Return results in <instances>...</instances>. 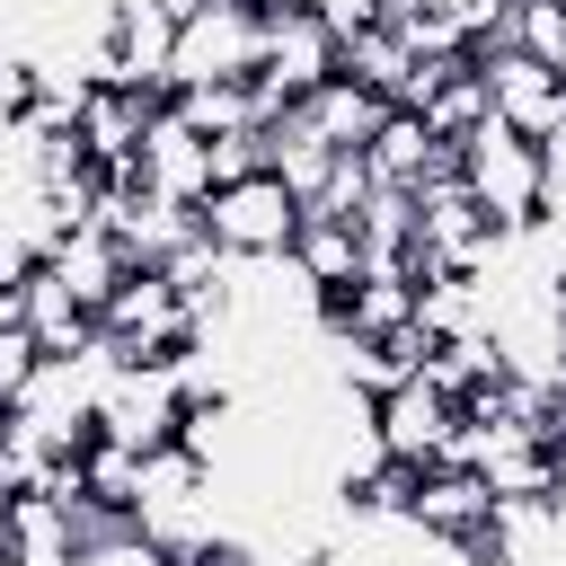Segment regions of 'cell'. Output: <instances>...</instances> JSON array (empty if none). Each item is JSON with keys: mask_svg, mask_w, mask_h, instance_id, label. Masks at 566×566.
Instances as JSON below:
<instances>
[{"mask_svg": "<svg viewBox=\"0 0 566 566\" xmlns=\"http://www.w3.org/2000/svg\"><path fill=\"white\" fill-rule=\"evenodd\" d=\"M256 53H265V9L256 0H195L177 18V44H168V88L256 80Z\"/></svg>", "mask_w": 566, "mask_h": 566, "instance_id": "obj_2", "label": "cell"}, {"mask_svg": "<svg viewBox=\"0 0 566 566\" xmlns=\"http://www.w3.org/2000/svg\"><path fill=\"white\" fill-rule=\"evenodd\" d=\"M0 566H18V557H9V548H0Z\"/></svg>", "mask_w": 566, "mask_h": 566, "instance_id": "obj_28", "label": "cell"}, {"mask_svg": "<svg viewBox=\"0 0 566 566\" xmlns=\"http://www.w3.org/2000/svg\"><path fill=\"white\" fill-rule=\"evenodd\" d=\"M97 336H106L115 354H133V363H168V354L195 336V301H186V292H177L159 265H133V274L106 292Z\"/></svg>", "mask_w": 566, "mask_h": 566, "instance_id": "obj_5", "label": "cell"}, {"mask_svg": "<svg viewBox=\"0 0 566 566\" xmlns=\"http://www.w3.org/2000/svg\"><path fill=\"white\" fill-rule=\"evenodd\" d=\"M265 9V53H256V88L265 106H301L318 80H336V27L310 18L301 0H256Z\"/></svg>", "mask_w": 566, "mask_h": 566, "instance_id": "obj_7", "label": "cell"}, {"mask_svg": "<svg viewBox=\"0 0 566 566\" xmlns=\"http://www.w3.org/2000/svg\"><path fill=\"white\" fill-rule=\"evenodd\" d=\"M371 433H380V451H389V460L433 469V460H451V442H460V398H451V389H433L424 371H407L398 389H380V398H371Z\"/></svg>", "mask_w": 566, "mask_h": 566, "instance_id": "obj_8", "label": "cell"}, {"mask_svg": "<svg viewBox=\"0 0 566 566\" xmlns=\"http://www.w3.org/2000/svg\"><path fill=\"white\" fill-rule=\"evenodd\" d=\"M18 327L35 336V354H80V345L97 336V310H88V301L35 256V265L18 274Z\"/></svg>", "mask_w": 566, "mask_h": 566, "instance_id": "obj_12", "label": "cell"}, {"mask_svg": "<svg viewBox=\"0 0 566 566\" xmlns=\"http://www.w3.org/2000/svg\"><path fill=\"white\" fill-rule=\"evenodd\" d=\"M301 274H310V292L318 301H336L354 274H363V230L354 221H336V212H301V230H292V248H283Z\"/></svg>", "mask_w": 566, "mask_h": 566, "instance_id": "obj_15", "label": "cell"}, {"mask_svg": "<svg viewBox=\"0 0 566 566\" xmlns=\"http://www.w3.org/2000/svg\"><path fill=\"white\" fill-rule=\"evenodd\" d=\"M310 18H327L336 35H354V27H371V18H389V0H301Z\"/></svg>", "mask_w": 566, "mask_h": 566, "instance_id": "obj_23", "label": "cell"}, {"mask_svg": "<svg viewBox=\"0 0 566 566\" xmlns=\"http://www.w3.org/2000/svg\"><path fill=\"white\" fill-rule=\"evenodd\" d=\"M133 186H142V195H168V203H203L212 159H203V133H195L177 106L150 115V133H142V150H133Z\"/></svg>", "mask_w": 566, "mask_h": 566, "instance_id": "obj_11", "label": "cell"}, {"mask_svg": "<svg viewBox=\"0 0 566 566\" xmlns=\"http://www.w3.org/2000/svg\"><path fill=\"white\" fill-rule=\"evenodd\" d=\"M327 327H345V336H398V327H416V274H354L327 301Z\"/></svg>", "mask_w": 566, "mask_h": 566, "instance_id": "obj_16", "label": "cell"}, {"mask_svg": "<svg viewBox=\"0 0 566 566\" xmlns=\"http://www.w3.org/2000/svg\"><path fill=\"white\" fill-rule=\"evenodd\" d=\"M548 71L566 80V18H557V44H548Z\"/></svg>", "mask_w": 566, "mask_h": 566, "instance_id": "obj_27", "label": "cell"}, {"mask_svg": "<svg viewBox=\"0 0 566 566\" xmlns=\"http://www.w3.org/2000/svg\"><path fill=\"white\" fill-rule=\"evenodd\" d=\"M9 504H18V478L0 469V539H9Z\"/></svg>", "mask_w": 566, "mask_h": 566, "instance_id": "obj_26", "label": "cell"}, {"mask_svg": "<svg viewBox=\"0 0 566 566\" xmlns=\"http://www.w3.org/2000/svg\"><path fill=\"white\" fill-rule=\"evenodd\" d=\"M566 442V380H557V398H548V451Z\"/></svg>", "mask_w": 566, "mask_h": 566, "instance_id": "obj_25", "label": "cell"}, {"mask_svg": "<svg viewBox=\"0 0 566 566\" xmlns=\"http://www.w3.org/2000/svg\"><path fill=\"white\" fill-rule=\"evenodd\" d=\"M44 265L88 301V310H106V292L133 274V256L115 248V230L106 221H71V230H53V248H44Z\"/></svg>", "mask_w": 566, "mask_h": 566, "instance_id": "obj_14", "label": "cell"}, {"mask_svg": "<svg viewBox=\"0 0 566 566\" xmlns=\"http://www.w3.org/2000/svg\"><path fill=\"white\" fill-rule=\"evenodd\" d=\"M177 416H186V389L168 363H115L97 380V442H124V451H150V442H177Z\"/></svg>", "mask_w": 566, "mask_h": 566, "instance_id": "obj_6", "label": "cell"}, {"mask_svg": "<svg viewBox=\"0 0 566 566\" xmlns=\"http://www.w3.org/2000/svg\"><path fill=\"white\" fill-rule=\"evenodd\" d=\"M486 513H495V495H486V478H478L469 460H433V469H416V495H407V531H416V539L469 557V548L486 539Z\"/></svg>", "mask_w": 566, "mask_h": 566, "instance_id": "obj_10", "label": "cell"}, {"mask_svg": "<svg viewBox=\"0 0 566 566\" xmlns=\"http://www.w3.org/2000/svg\"><path fill=\"white\" fill-rule=\"evenodd\" d=\"M195 221H203V239H212L221 256H283L292 230H301V203H292V186H283L274 168H256V177L212 186V195L195 203Z\"/></svg>", "mask_w": 566, "mask_h": 566, "instance_id": "obj_4", "label": "cell"}, {"mask_svg": "<svg viewBox=\"0 0 566 566\" xmlns=\"http://www.w3.org/2000/svg\"><path fill=\"white\" fill-rule=\"evenodd\" d=\"M35 363H44V354H35V336H27V327H0V407L35 380Z\"/></svg>", "mask_w": 566, "mask_h": 566, "instance_id": "obj_22", "label": "cell"}, {"mask_svg": "<svg viewBox=\"0 0 566 566\" xmlns=\"http://www.w3.org/2000/svg\"><path fill=\"white\" fill-rule=\"evenodd\" d=\"M301 115H310V133L327 142V150H363L371 133H380V115H389V97H371L363 80H318L310 97H301Z\"/></svg>", "mask_w": 566, "mask_h": 566, "instance_id": "obj_17", "label": "cell"}, {"mask_svg": "<svg viewBox=\"0 0 566 566\" xmlns=\"http://www.w3.org/2000/svg\"><path fill=\"white\" fill-rule=\"evenodd\" d=\"M416 115H424V124H433L442 142H460L469 124H486V80H478V53H460V62H442Z\"/></svg>", "mask_w": 566, "mask_h": 566, "instance_id": "obj_19", "label": "cell"}, {"mask_svg": "<svg viewBox=\"0 0 566 566\" xmlns=\"http://www.w3.org/2000/svg\"><path fill=\"white\" fill-rule=\"evenodd\" d=\"M451 168H460V186L478 195V212L495 221V230H539V203H548V159H539V142H522L513 124H469L460 142H451Z\"/></svg>", "mask_w": 566, "mask_h": 566, "instance_id": "obj_1", "label": "cell"}, {"mask_svg": "<svg viewBox=\"0 0 566 566\" xmlns=\"http://www.w3.org/2000/svg\"><path fill=\"white\" fill-rule=\"evenodd\" d=\"M203 159H212V186H230V177H256V168H265V124L212 133V142H203ZM212 186H203V195H212Z\"/></svg>", "mask_w": 566, "mask_h": 566, "instance_id": "obj_21", "label": "cell"}, {"mask_svg": "<svg viewBox=\"0 0 566 566\" xmlns=\"http://www.w3.org/2000/svg\"><path fill=\"white\" fill-rule=\"evenodd\" d=\"M336 71H345V80H363L371 97H389V106H398V88L416 80V53H407V35H398L389 18H371V27L336 35Z\"/></svg>", "mask_w": 566, "mask_h": 566, "instance_id": "obj_18", "label": "cell"}, {"mask_svg": "<svg viewBox=\"0 0 566 566\" xmlns=\"http://www.w3.org/2000/svg\"><path fill=\"white\" fill-rule=\"evenodd\" d=\"M248 548H256V539H221V548H212V557H195V566H248Z\"/></svg>", "mask_w": 566, "mask_h": 566, "instance_id": "obj_24", "label": "cell"}, {"mask_svg": "<svg viewBox=\"0 0 566 566\" xmlns=\"http://www.w3.org/2000/svg\"><path fill=\"white\" fill-rule=\"evenodd\" d=\"M71 566H177L142 522H115V531H97V539H80L71 548Z\"/></svg>", "mask_w": 566, "mask_h": 566, "instance_id": "obj_20", "label": "cell"}, {"mask_svg": "<svg viewBox=\"0 0 566 566\" xmlns=\"http://www.w3.org/2000/svg\"><path fill=\"white\" fill-rule=\"evenodd\" d=\"M363 168H371L380 186H407V195H416L424 177H442V168H451V142H442L424 115L389 106V115H380V133L363 142Z\"/></svg>", "mask_w": 566, "mask_h": 566, "instance_id": "obj_13", "label": "cell"}, {"mask_svg": "<svg viewBox=\"0 0 566 566\" xmlns=\"http://www.w3.org/2000/svg\"><path fill=\"white\" fill-rule=\"evenodd\" d=\"M504 239L513 230H495L478 212V195L460 186V168H442V177L416 186V274H478V265H495Z\"/></svg>", "mask_w": 566, "mask_h": 566, "instance_id": "obj_3", "label": "cell"}, {"mask_svg": "<svg viewBox=\"0 0 566 566\" xmlns=\"http://www.w3.org/2000/svg\"><path fill=\"white\" fill-rule=\"evenodd\" d=\"M478 80H486V115L513 124L522 142H557L566 133V80L513 44H478Z\"/></svg>", "mask_w": 566, "mask_h": 566, "instance_id": "obj_9", "label": "cell"}]
</instances>
